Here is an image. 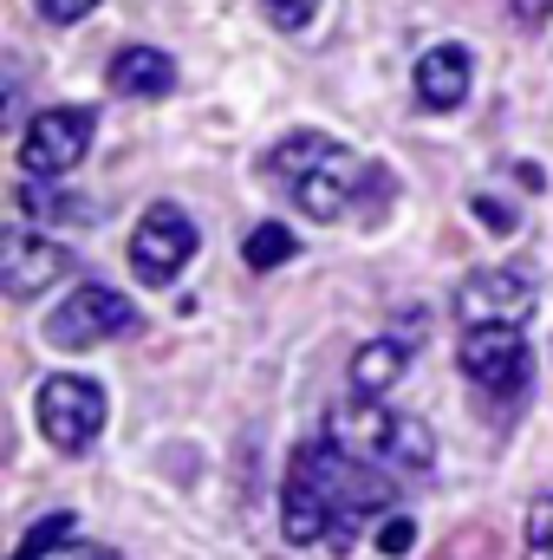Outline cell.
Listing matches in <instances>:
<instances>
[{
	"label": "cell",
	"mask_w": 553,
	"mask_h": 560,
	"mask_svg": "<svg viewBox=\"0 0 553 560\" xmlns=\"http://www.w3.org/2000/svg\"><path fill=\"white\" fill-rule=\"evenodd\" d=\"M528 560H553V495L528 509Z\"/></svg>",
	"instance_id": "17"
},
{
	"label": "cell",
	"mask_w": 553,
	"mask_h": 560,
	"mask_svg": "<svg viewBox=\"0 0 553 560\" xmlns=\"http://www.w3.org/2000/svg\"><path fill=\"white\" fill-rule=\"evenodd\" d=\"M66 275H72V248H59L52 235H26V229L7 235V248H0L7 300H33V293H46L52 280H66Z\"/></svg>",
	"instance_id": "10"
},
{
	"label": "cell",
	"mask_w": 553,
	"mask_h": 560,
	"mask_svg": "<svg viewBox=\"0 0 553 560\" xmlns=\"http://www.w3.org/2000/svg\"><path fill=\"white\" fill-rule=\"evenodd\" d=\"M248 268H280V261H293V229H280V222H261L255 235H248Z\"/></svg>",
	"instance_id": "16"
},
{
	"label": "cell",
	"mask_w": 553,
	"mask_h": 560,
	"mask_svg": "<svg viewBox=\"0 0 553 560\" xmlns=\"http://www.w3.org/2000/svg\"><path fill=\"white\" fill-rule=\"evenodd\" d=\"M92 131H98V118L85 105H52V112L26 118V131H20V170L46 176V183L66 176V170H79L85 150H92Z\"/></svg>",
	"instance_id": "7"
},
{
	"label": "cell",
	"mask_w": 553,
	"mask_h": 560,
	"mask_svg": "<svg viewBox=\"0 0 553 560\" xmlns=\"http://www.w3.org/2000/svg\"><path fill=\"white\" fill-rule=\"evenodd\" d=\"M469 79H475V66H469L462 46H430L411 72L416 105H423V112H456V105L469 98Z\"/></svg>",
	"instance_id": "11"
},
{
	"label": "cell",
	"mask_w": 553,
	"mask_h": 560,
	"mask_svg": "<svg viewBox=\"0 0 553 560\" xmlns=\"http://www.w3.org/2000/svg\"><path fill=\"white\" fill-rule=\"evenodd\" d=\"M39 7V20H52V26H72V20H85L98 0H33Z\"/></svg>",
	"instance_id": "19"
},
{
	"label": "cell",
	"mask_w": 553,
	"mask_h": 560,
	"mask_svg": "<svg viewBox=\"0 0 553 560\" xmlns=\"http://www.w3.org/2000/svg\"><path fill=\"white\" fill-rule=\"evenodd\" d=\"M378 548H385V555H404V548H411V522H404V515H385Z\"/></svg>",
	"instance_id": "21"
},
{
	"label": "cell",
	"mask_w": 553,
	"mask_h": 560,
	"mask_svg": "<svg viewBox=\"0 0 553 560\" xmlns=\"http://www.w3.org/2000/svg\"><path fill=\"white\" fill-rule=\"evenodd\" d=\"M398 509V476L345 456L332 436H313L293 450L286 482H280V528L293 548H332L352 555L358 535Z\"/></svg>",
	"instance_id": "1"
},
{
	"label": "cell",
	"mask_w": 553,
	"mask_h": 560,
	"mask_svg": "<svg viewBox=\"0 0 553 560\" xmlns=\"http://www.w3.org/2000/svg\"><path fill=\"white\" fill-rule=\"evenodd\" d=\"M66 541H72V515H66V509H52L46 522H33V535L20 541V555H13V560H52Z\"/></svg>",
	"instance_id": "15"
},
{
	"label": "cell",
	"mask_w": 553,
	"mask_h": 560,
	"mask_svg": "<svg viewBox=\"0 0 553 560\" xmlns=\"http://www.w3.org/2000/svg\"><path fill=\"white\" fill-rule=\"evenodd\" d=\"M469 209H475L489 229H515V209H508V202H495V196H469Z\"/></svg>",
	"instance_id": "20"
},
{
	"label": "cell",
	"mask_w": 553,
	"mask_h": 560,
	"mask_svg": "<svg viewBox=\"0 0 553 560\" xmlns=\"http://www.w3.org/2000/svg\"><path fill=\"white\" fill-rule=\"evenodd\" d=\"M52 560H125V555H111V548H59Z\"/></svg>",
	"instance_id": "23"
},
{
	"label": "cell",
	"mask_w": 553,
	"mask_h": 560,
	"mask_svg": "<svg viewBox=\"0 0 553 560\" xmlns=\"http://www.w3.org/2000/svg\"><path fill=\"white\" fill-rule=\"evenodd\" d=\"M13 196H20V215H39V222H98L92 202H72V196L52 189V183H46V189L26 183V189H13Z\"/></svg>",
	"instance_id": "14"
},
{
	"label": "cell",
	"mask_w": 553,
	"mask_h": 560,
	"mask_svg": "<svg viewBox=\"0 0 553 560\" xmlns=\"http://www.w3.org/2000/svg\"><path fill=\"white\" fill-rule=\"evenodd\" d=\"M456 359H462V378L482 385L489 398H521L534 385V352H528L521 326H469Z\"/></svg>",
	"instance_id": "6"
},
{
	"label": "cell",
	"mask_w": 553,
	"mask_h": 560,
	"mask_svg": "<svg viewBox=\"0 0 553 560\" xmlns=\"http://www.w3.org/2000/svg\"><path fill=\"white\" fill-rule=\"evenodd\" d=\"M326 436H332L345 456H358V463H372V469H385V476H430V469H436V436H430V423L404 418V411H385V405H339V411L326 418Z\"/></svg>",
	"instance_id": "3"
},
{
	"label": "cell",
	"mask_w": 553,
	"mask_h": 560,
	"mask_svg": "<svg viewBox=\"0 0 553 560\" xmlns=\"http://www.w3.org/2000/svg\"><path fill=\"white\" fill-rule=\"evenodd\" d=\"M404 372H411V346H404V339H372V346L352 352V392H358L365 405H372L378 392H391Z\"/></svg>",
	"instance_id": "13"
},
{
	"label": "cell",
	"mask_w": 553,
	"mask_h": 560,
	"mask_svg": "<svg viewBox=\"0 0 553 560\" xmlns=\"http://www.w3.org/2000/svg\"><path fill=\"white\" fill-rule=\"evenodd\" d=\"M33 411H39V436H46L59 456H85V450L98 443L105 418H111V398H105V385H92V378H79V372H59V378L39 385Z\"/></svg>",
	"instance_id": "4"
},
{
	"label": "cell",
	"mask_w": 553,
	"mask_h": 560,
	"mask_svg": "<svg viewBox=\"0 0 553 560\" xmlns=\"http://www.w3.org/2000/svg\"><path fill=\"white\" fill-rule=\"evenodd\" d=\"M508 13H515V20H521V26H548L553 0H508Z\"/></svg>",
	"instance_id": "22"
},
{
	"label": "cell",
	"mask_w": 553,
	"mask_h": 560,
	"mask_svg": "<svg viewBox=\"0 0 553 560\" xmlns=\"http://www.w3.org/2000/svg\"><path fill=\"white\" fill-rule=\"evenodd\" d=\"M534 293H541V280H534L528 261H502V268L469 275V280H462V293H456L462 332H469V326H528Z\"/></svg>",
	"instance_id": "9"
},
{
	"label": "cell",
	"mask_w": 553,
	"mask_h": 560,
	"mask_svg": "<svg viewBox=\"0 0 553 560\" xmlns=\"http://www.w3.org/2000/svg\"><path fill=\"white\" fill-rule=\"evenodd\" d=\"M261 13L274 20L280 33H299V26H313V13H319V0H261Z\"/></svg>",
	"instance_id": "18"
},
{
	"label": "cell",
	"mask_w": 553,
	"mask_h": 560,
	"mask_svg": "<svg viewBox=\"0 0 553 560\" xmlns=\"http://www.w3.org/2000/svg\"><path fill=\"white\" fill-rule=\"evenodd\" d=\"M365 170L372 163H358L345 143L319 138V131H293V138H280L268 150V176L286 183V196L299 202V215H313V222H339L345 209H352V196L365 189Z\"/></svg>",
	"instance_id": "2"
},
{
	"label": "cell",
	"mask_w": 553,
	"mask_h": 560,
	"mask_svg": "<svg viewBox=\"0 0 553 560\" xmlns=\"http://www.w3.org/2000/svg\"><path fill=\"white\" fill-rule=\"evenodd\" d=\"M196 248H202L196 242V222L176 202H156V209H143L138 229H131V275L143 287H169V280L196 261Z\"/></svg>",
	"instance_id": "8"
},
{
	"label": "cell",
	"mask_w": 553,
	"mask_h": 560,
	"mask_svg": "<svg viewBox=\"0 0 553 560\" xmlns=\"http://www.w3.org/2000/svg\"><path fill=\"white\" fill-rule=\"evenodd\" d=\"M125 332H138V306H131L118 287H105V280H85L79 293H66V300L52 306V319H46V339H52L59 352H85V346L125 339Z\"/></svg>",
	"instance_id": "5"
},
{
	"label": "cell",
	"mask_w": 553,
	"mask_h": 560,
	"mask_svg": "<svg viewBox=\"0 0 553 560\" xmlns=\"http://www.w3.org/2000/svg\"><path fill=\"white\" fill-rule=\"evenodd\" d=\"M111 92L125 98H169L176 92V59L156 46H118L111 52Z\"/></svg>",
	"instance_id": "12"
}]
</instances>
